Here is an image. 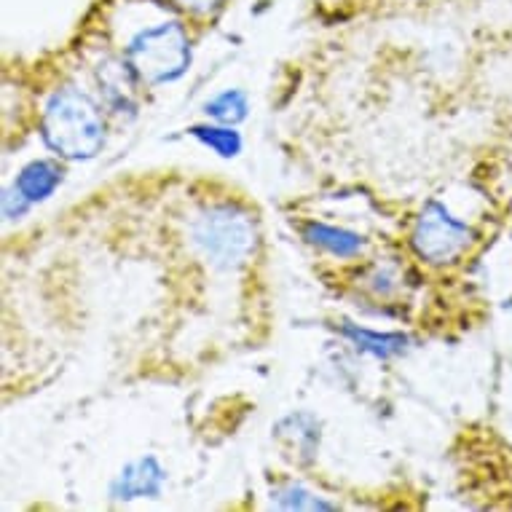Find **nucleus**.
<instances>
[{
	"label": "nucleus",
	"instance_id": "f257e3e1",
	"mask_svg": "<svg viewBox=\"0 0 512 512\" xmlns=\"http://www.w3.org/2000/svg\"><path fill=\"white\" fill-rule=\"evenodd\" d=\"M43 137L65 159H92L105 143L100 105L76 86L59 89L43 110Z\"/></svg>",
	"mask_w": 512,
	"mask_h": 512
},
{
	"label": "nucleus",
	"instance_id": "f03ea898",
	"mask_svg": "<svg viewBox=\"0 0 512 512\" xmlns=\"http://www.w3.org/2000/svg\"><path fill=\"white\" fill-rule=\"evenodd\" d=\"M191 46L183 25L159 22L140 30L126 46V65L148 84H167L188 68Z\"/></svg>",
	"mask_w": 512,
	"mask_h": 512
},
{
	"label": "nucleus",
	"instance_id": "7ed1b4c3",
	"mask_svg": "<svg viewBox=\"0 0 512 512\" xmlns=\"http://www.w3.org/2000/svg\"><path fill=\"white\" fill-rule=\"evenodd\" d=\"M196 242L220 266L244 263L255 250V223L231 204H218L196 220Z\"/></svg>",
	"mask_w": 512,
	"mask_h": 512
},
{
	"label": "nucleus",
	"instance_id": "20e7f679",
	"mask_svg": "<svg viewBox=\"0 0 512 512\" xmlns=\"http://www.w3.org/2000/svg\"><path fill=\"white\" fill-rule=\"evenodd\" d=\"M413 250L419 258L429 263H456L467 255V250L475 242V234L467 223H459L437 202H429L424 207L416 226H413Z\"/></svg>",
	"mask_w": 512,
	"mask_h": 512
},
{
	"label": "nucleus",
	"instance_id": "39448f33",
	"mask_svg": "<svg viewBox=\"0 0 512 512\" xmlns=\"http://www.w3.org/2000/svg\"><path fill=\"white\" fill-rule=\"evenodd\" d=\"M59 180H62V169L54 161H33L30 167L22 169L17 191L25 202H41V199L54 194Z\"/></svg>",
	"mask_w": 512,
	"mask_h": 512
},
{
	"label": "nucleus",
	"instance_id": "423d86ee",
	"mask_svg": "<svg viewBox=\"0 0 512 512\" xmlns=\"http://www.w3.org/2000/svg\"><path fill=\"white\" fill-rule=\"evenodd\" d=\"M303 236H306V242L317 244L322 250H328L330 255H338V258H352L357 252H362V236L344 231V228L309 223L303 228Z\"/></svg>",
	"mask_w": 512,
	"mask_h": 512
},
{
	"label": "nucleus",
	"instance_id": "0eeeda50",
	"mask_svg": "<svg viewBox=\"0 0 512 512\" xmlns=\"http://www.w3.org/2000/svg\"><path fill=\"white\" fill-rule=\"evenodd\" d=\"M159 478L161 472L156 470V464L153 462H143L132 467V470H126L124 483H126V494L129 496H140V494H153L156 488H159Z\"/></svg>",
	"mask_w": 512,
	"mask_h": 512
},
{
	"label": "nucleus",
	"instance_id": "6e6552de",
	"mask_svg": "<svg viewBox=\"0 0 512 512\" xmlns=\"http://www.w3.org/2000/svg\"><path fill=\"white\" fill-rule=\"evenodd\" d=\"M207 113L218 118V121H226V124H231V121H239V118H244V113H247L244 94H239V92L220 94L218 100L207 105Z\"/></svg>",
	"mask_w": 512,
	"mask_h": 512
},
{
	"label": "nucleus",
	"instance_id": "1a4fd4ad",
	"mask_svg": "<svg viewBox=\"0 0 512 512\" xmlns=\"http://www.w3.org/2000/svg\"><path fill=\"white\" fill-rule=\"evenodd\" d=\"M196 137H202L204 143L212 145L220 156H234L239 151V135L231 129H194Z\"/></svg>",
	"mask_w": 512,
	"mask_h": 512
},
{
	"label": "nucleus",
	"instance_id": "9d476101",
	"mask_svg": "<svg viewBox=\"0 0 512 512\" xmlns=\"http://www.w3.org/2000/svg\"><path fill=\"white\" fill-rule=\"evenodd\" d=\"M175 3L180 9L191 11V14H212L223 0H175Z\"/></svg>",
	"mask_w": 512,
	"mask_h": 512
}]
</instances>
